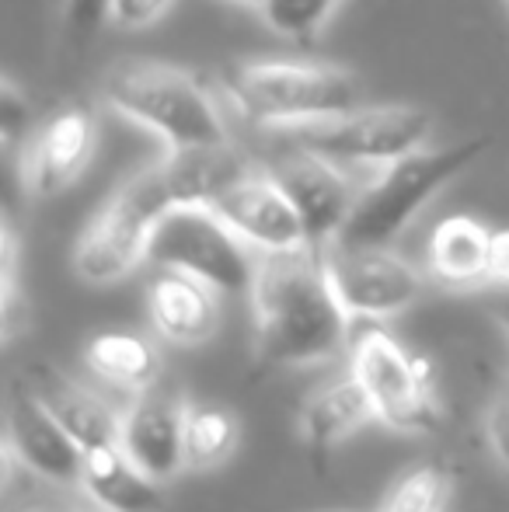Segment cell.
Instances as JSON below:
<instances>
[{"label": "cell", "mask_w": 509, "mask_h": 512, "mask_svg": "<svg viewBox=\"0 0 509 512\" xmlns=\"http://www.w3.org/2000/svg\"><path fill=\"white\" fill-rule=\"evenodd\" d=\"M255 356L265 366L332 363L349 345V310L335 297L325 255L314 244L262 251L252 283Z\"/></svg>", "instance_id": "1"}, {"label": "cell", "mask_w": 509, "mask_h": 512, "mask_svg": "<svg viewBox=\"0 0 509 512\" xmlns=\"http://www.w3.org/2000/svg\"><path fill=\"white\" fill-rule=\"evenodd\" d=\"M492 150V136H468L450 147H422L384 164L381 175L360 192L346 227L335 241L346 244H391L422 206L471 164Z\"/></svg>", "instance_id": "2"}, {"label": "cell", "mask_w": 509, "mask_h": 512, "mask_svg": "<svg viewBox=\"0 0 509 512\" xmlns=\"http://www.w3.org/2000/svg\"><path fill=\"white\" fill-rule=\"evenodd\" d=\"M227 95L262 129H286L363 105V84L335 63L248 60L224 74Z\"/></svg>", "instance_id": "3"}, {"label": "cell", "mask_w": 509, "mask_h": 512, "mask_svg": "<svg viewBox=\"0 0 509 512\" xmlns=\"http://www.w3.org/2000/svg\"><path fill=\"white\" fill-rule=\"evenodd\" d=\"M175 206V192H171L161 161L143 168L123 189L112 192L81 230L74 244V272L95 286L126 279L147 262L157 223Z\"/></svg>", "instance_id": "4"}, {"label": "cell", "mask_w": 509, "mask_h": 512, "mask_svg": "<svg viewBox=\"0 0 509 512\" xmlns=\"http://www.w3.org/2000/svg\"><path fill=\"white\" fill-rule=\"evenodd\" d=\"M102 98L109 108L140 122L161 136L168 147L192 143H224L227 126L206 88L178 67L129 60L105 74Z\"/></svg>", "instance_id": "5"}, {"label": "cell", "mask_w": 509, "mask_h": 512, "mask_svg": "<svg viewBox=\"0 0 509 512\" xmlns=\"http://www.w3.org/2000/svg\"><path fill=\"white\" fill-rule=\"evenodd\" d=\"M433 112L422 105H356L339 115L272 129L276 140L314 150L339 168L353 164H391L422 150L433 136Z\"/></svg>", "instance_id": "6"}, {"label": "cell", "mask_w": 509, "mask_h": 512, "mask_svg": "<svg viewBox=\"0 0 509 512\" xmlns=\"http://www.w3.org/2000/svg\"><path fill=\"white\" fill-rule=\"evenodd\" d=\"M353 377L363 384L374 415L401 436H429L440 429L443 408L436 398L433 370L408 352L381 324H367L349 349Z\"/></svg>", "instance_id": "7"}, {"label": "cell", "mask_w": 509, "mask_h": 512, "mask_svg": "<svg viewBox=\"0 0 509 512\" xmlns=\"http://www.w3.org/2000/svg\"><path fill=\"white\" fill-rule=\"evenodd\" d=\"M147 262L189 272L217 293L241 297L252 293L258 258H252V244L241 241L213 206H175L157 223Z\"/></svg>", "instance_id": "8"}, {"label": "cell", "mask_w": 509, "mask_h": 512, "mask_svg": "<svg viewBox=\"0 0 509 512\" xmlns=\"http://www.w3.org/2000/svg\"><path fill=\"white\" fill-rule=\"evenodd\" d=\"M321 255L335 297L342 300L349 317H367V321L394 317L419 304L426 293V276L412 262L394 255L391 244L328 241Z\"/></svg>", "instance_id": "9"}, {"label": "cell", "mask_w": 509, "mask_h": 512, "mask_svg": "<svg viewBox=\"0 0 509 512\" xmlns=\"http://www.w3.org/2000/svg\"><path fill=\"white\" fill-rule=\"evenodd\" d=\"M265 171L293 199L314 248H325L328 241H335L342 234L360 192L349 185V178L342 175L339 164L314 154V150L290 143V150H283L276 161H269Z\"/></svg>", "instance_id": "10"}, {"label": "cell", "mask_w": 509, "mask_h": 512, "mask_svg": "<svg viewBox=\"0 0 509 512\" xmlns=\"http://www.w3.org/2000/svg\"><path fill=\"white\" fill-rule=\"evenodd\" d=\"M210 206L224 216V223L241 241L252 244L258 255L262 251H293L311 244L293 199L286 196L283 185L269 171H248V175H241Z\"/></svg>", "instance_id": "11"}, {"label": "cell", "mask_w": 509, "mask_h": 512, "mask_svg": "<svg viewBox=\"0 0 509 512\" xmlns=\"http://www.w3.org/2000/svg\"><path fill=\"white\" fill-rule=\"evenodd\" d=\"M185 408L189 401L171 387H150L133 398V405L123 411V425H119V446L129 453L140 471L150 478L164 481L175 478L185 460Z\"/></svg>", "instance_id": "12"}, {"label": "cell", "mask_w": 509, "mask_h": 512, "mask_svg": "<svg viewBox=\"0 0 509 512\" xmlns=\"http://www.w3.org/2000/svg\"><path fill=\"white\" fill-rule=\"evenodd\" d=\"M7 450L21 467L53 485H81L84 450L46 411L28 380H18L7 401Z\"/></svg>", "instance_id": "13"}, {"label": "cell", "mask_w": 509, "mask_h": 512, "mask_svg": "<svg viewBox=\"0 0 509 512\" xmlns=\"http://www.w3.org/2000/svg\"><path fill=\"white\" fill-rule=\"evenodd\" d=\"M98 147V119L91 108L70 105L32 136L25 154V189L39 199L60 196L84 175Z\"/></svg>", "instance_id": "14"}, {"label": "cell", "mask_w": 509, "mask_h": 512, "mask_svg": "<svg viewBox=\"0 0 509 512\" xmlns=\"http://www.w3.org/2000/svg\"><path fill=\"white\" fill-rule=\"evenodd\" d=\"M220 293L189 272L157 269L147 283V317L171 345H203L217 335Z\"/></svg>", "instance_id": "15"}, {"label": "cell", "mask_w": 509, "mask_h": 512, "mask_svg": "<svg viewBox=\"0 0 509 512\" xmlns=\"http://www.w3.org/2000/svg\"><path fill=\"white\" fill-rule=\"evenodd\" d=\"M28 387L35 391V398L46 405L49 415L74 436V443L84 453L98 450V446L119 443V425H123V411H116L98 391L84 387L81 380L67 377L56 366H32L28 370Z\"/></svg>", "instance_id": "16"}, {"label": "cell", "mask_w": 509, "mask_h": 512, "mask_svg": "<svg viewBox=\"0 0 509 512\" xmlns=\"http://www.w3.org/2000/svg\"><path fill=\"white\" fill-rule=\"evenodd\" d=\"M81 488L95 506L109 512H157L164 506L161 481L140 471L119 443L84 453Z\"/></svg>", "instance_id": "17"}, {"label": "cell", "mask_w": 509, "mask_h": 512, "mask_svg": "<svg viewBox=\"0 0 509 512\" xmlns=\"http://www.w3.org/2000/svg\"><path fill=\"white\" fill-rule=\"evenodd\" d=\"M168 185L178 206H210L227 185L248 175V161L224 143H192V147H171L161 161Z\"/></svg>", "instance_id": "18"}, {"label": "cell", "mask_w": 509, "mask_h": 512, "mask_svg": "<svg viewBox=\"0 0 509 512\" xmlns=\"http://www.w3.org/2000/svg\"><path fill=\"white\" fill-rule=\"evenodd\" d=\"M492 234L496 230H489L475 216H447V220H440L426 251L429 272L443 286H454V290L489 283Z\"/></svg>", "instance_id": "19"}, {"label": "cell", "mask_w": 509, "mask_h": 512, "mask_svg": "<svg viewBox=\"0 0 509 512\" xmlns=\"http://www.w3.org/2000/svg\"><path fill=\"white\" fill-rule=\"evenodd\" d=\"M370 418H377L374 405H370L360 380L349 373V377L332 380V384L307 394V401L300 405L297 432L311 450H332L335 443L349 439Z\"/></svg>", "instance_id": "20"}, {"label": "cell", "mask_w": 509, "mask_h": 512, "mask_svg": "<svg viewBox=\"0 0 509 512\" xmlns=\"http://www.w3.org/2000/svg\"><path fill=\"white\" fill-rule=\"evenodd\" d=\"M91 373L126 391H150L161 384V352L136 331H102L84 349Z\"/></svg>", "instance_id": "21"}, {"label": "cell", "mask_w": 509, "mask_h": 512, "mask_svg": "<svg viewBox=\"0 0 509 512\" xmlns=\"http://www.w3.org/2000/svg\"><path fill=\"white\" fill-rule=\"evenodd\" d=\"M241 443V422L231 408L210 401H189L185 408V460L189 467L210 471L234 457Z\"/></svg>", "instance_id": "22"}, {"label": "cell", "mask_w": 509, "mask_h": 512, "mask_svg": "<svg viewBox=\"0 0 509 512\" xmlns=\"http://www.w3.org/2000/svg\"><path fill=\"white\" fill-rule=\"evenodd\" d=\"M339 0H265L262 14L279 35L293 42H307L328 25Z\"/></svg>", "instance_id": "23"}, {"label": "cell", "mask_w": 509, "mask_h": 512, "mask_svg": "<svg viewBox=\"0 0 509 512\" xmlns=\"http://www.w3.org/2000/svg\"><path fill=\"white\" fill-rule=\"evenodd\" d=\"M447 492L450 481L440 467H419L394 485L381 512H447Z\"/></svg>", "instance_id": "24"}, {"label": "cell", "mask_w": 509, "mask_h": 512, "mask_svg": "<svg viewBox=\"0 0 509 512\" xmlns=\"http://www.w3.org/2000/svg\"><path fill=\"white\" fill-rule=\"evenodd\" d=\"M28 122H32V102L14 81H4L0 88V136H4V147H18L21 136L28 133Z\"/></svg>", "instance_id": "25"}, {"label": "cell", "mask_w": 509, "mask_h": 512, "mask_svg": "<svg viewBox=\"0 0 509 512\" xmlns=\"http://www.w3.org/2000/svg\"><path fill=\"white\" fill-rule=\"evenodd\" d=\"M175 4L178 0H112L109 21L116 28H129V32H136V28L157 25V21H161Z\"/></svg>", "instance_id": "26"}, {"label": "cell", "mask_w": 509, "mask_h": 512, "mask_svg": "<svg viewBox=\"0 0 509 512\" xmlns=\"http://www.w3.org/2000/svg\"><path fill=\"white\" fill-rule=\"evenodd\" d=\"M109 7H112V0H67L70 32L81 35V39L95 35V28L102 25V21H109Z\"/></svg>", "instance_id": "27"}, {"label": "cell", "mask_w": 509, "mask_h": 512, "mask_svg": "<svg viewBox=\"0 0 509 512\" xmlns=\"http://www.w3.org/2000/svg\"><path fill=\"white\" fill-rule=\"evenodd\" d=\"M489 283L509 290V230L492 234V255H489Z\"/></svg>", "instance_id": "28"}, {"label": "cell", "mask_w": 509, "mask_h": 512, "mask_svg": "<svg viewBox=\"0 0 509 512\" xmlns=\"http://www.w3.org/2000/svg\"><path fill=\"white\" fill-rule=\"evenodd\" d=\"M489 432H492V446H496V453L509 464V398H503L496 408H492Z\"/></svg>", "instance_id": "29"}, {"label": "cell", "mask_w": 509, "mask_h": 512, "mask_svg": "<svg viewBox=\"0 0 509 512\" xmlns=\"http://www.w3.org/2000/svg\"><path fill=\"white\" fill-rule=\"evenodd\" d=\"M25 512H67V509H53V506H39V509H25Z\"/></svg>", "instance_id": "30"}, {"label": "cell", "mask_w": 509, "mask_h": 512, "mask_svg": "<svg viewBox=\"0 0 509 512\" xmlns=\"http://www.w3.org/2000/svg\"><path fill=\"white\" fill-rule=\"evenodd\" d=\"M77 512H109V509H102V506H95V502H91V509H77Z\"/></svg>", "instance_id": "31"}, {"label": "cell", "mask_w": 509, "mask_h": 512, "mask_svg": "<svg viewBox=\"0 0 509 512\" xmlns=\"http://www.w3.org/2000/svg\"><path fill=\"white\" fill-rule=\"evenodd\" d=\"M238 4H252V7H262L265 0H238Z\"/></svg>", "instance_id": "32"}, {"label": "cell", "mask_w": 509, "mask_h": 512, "mask_svg": "<svg viewBox=\"0 0 509 512\" xmlns=\"http://www.w3.org/2000/svg\"><path fill=\"white\" fill-rule=\"evenodd\" d=\"M503 321H506V328H509V304H506V310H503Z\"/></svg>", "instance_id": "33"}]
</instances>
